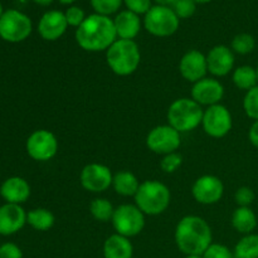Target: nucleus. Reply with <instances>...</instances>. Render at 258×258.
<instances>
[{
	"label": "nucleus",
	"instance_id": "obj_20",
	"mask_svg": "<svg viewBox=\"0 0 258 258\" xmlns=\"http://www.w3.org/2000/svg\"><path fill=\"white\" fill-rule=\"evenodd\" d=\"M116 33L120 39L134 40V38L139 34L141 29V22L138 14L125 10L117 14V17L113 20Z\"/></svg>",
	"mask_w": 258,
	"mask_h": 258
},
{
	"label": "nucleus",
	"instance_id": "obj_27",
	"mask_svg": "<svg viewBox=\"0 0 258 258\" xmlns=\"http://www.w3.org/2000/svg\"><path fill=\"white\" fill-rule=\"evenodd\" d=\"M90 211L91 214L93 216V218L97 219V221L108 222L112 219L115 209H113L112 204H111L107 199L97 198L91 203Z\"/></svg>",
	"mask_w": 258,
	"mask_h": 258
},
{
	"label": "nucleus",
	"instance_id": "obj_24",
	"mask_svg": "<svg viewBox=\"0 0 258 258\" xmlns=\"http://www.w3.org/2000/svg\"><path fill=\"white\" fill-rule=\"evenodd\" d=\"M27 223L37 231H48L54 224V216L45 208H37L27 213Z\"/></svg>",
	"mask_w": 258,
	"mask_h": 258
},
{
	"label": "nucleus",
	"instance_id": "obj_3",
	"mask_svg": "<svg viewBox=\"0 0 258 258\" xmlns=\"http://www.w3.org/2000/svg\"><path fill=\"white\" fill-rule=\"evenodd\" d=\"M106 59L113 73L128 76L140 64V50L134 40L117 39L106 50Z\"/></svg>",
	"mask_w": 258,
	"mask_h": 258
},
{
	"label": "nucleus",
	"instance_id": "obj_38",
	"mask_svg": "<svg viewBox=\"0 0 258 258\" xmlns=\"http://www.w3.org/2000/svg\"><path fill=\"white\" fill-rule=\"evenodd\" d=\"M248 138H249V141H251L252 145L258 148V120L254 121V122L252 123L251 128H249Z\"/></svg>",
	"mask_w": 258,
	"mask_h": 258
},
{
	"label": "nucleus",
	"instance_id": "obj_1",
	"mask_svg": "<svg viewBox=\"0 0 258 258\" xmlns=\"http://www.w3.org/2000/svg\"><path fill=\"white\" fill-rule=\"evenodd\" d=\"M116 33L113 20L110 17L92 14L76 30V40L82 49L87 52L107 50L116 42Z\"/></svg>",
	"mask_w": 258,
	"mask_h": 258
},
{
	"label": "nucleus",
	"instance_id": "obj_11",
	"mask_svg": "<svg viewBox=\"0 0 258 258\" xmlns=\"http://www.w3.org/2000/svg\"><path fill=\"white\" fill-rule=\"evenodd\" d=\"M202 125L212 138H223L232 128L231 112L221 103L209 106L203 115Z\"/></svg>",
	"mask_w": 258,
	"mask_h": 258
},
{
	"label": "nucleus",
	"instance_id": "obj_12",
	"mask_svg": "<svg viewBox=\"0 0 258 258\" xmlns=\"http://www.w3.org/2000/svg\"><path fill=\"white\" fill-rule=\"evenodd\" d=\"M113 176L110 169L102 164H88L81 173V184L92 193H101L112 185Z\"/></svg>",
	"mask_w": 258,
	"mask_h": 258
},
{
	"label": "nucleus",
	"instance_id": "obj_8",
	"mask_svg": "<svg viewBox=\"0 0 258 258\" xmlns=\"http://www.w3.org/2000/svg\"><path fill=\"white\" fill-rule=\"evenodd\" d=\"M111 221L117 234L127 238L138 236L145 227L144 213L138 207L131 204H122L117 207L113 212Z\"/></svg>",
	"mask_w": 258,
	"mask_h": 258
},
{
	"label": "nucleus",
	"instance_id": "obj_32",
	"mask_svg": "<svg viewBox=\"0 0 258 258\" xmlns=\"http://www.w3.org/2000/svg\"><path fill=\"white\" fill-rule=\"evenodd\" d=\"M203 258H236L234 257V252H232L224 244L219 243H212L211 246L207 248V251L204 252Z\"/></svg>",
	"mask_w": 258,
	"mask_h": 258
},
{
	"label": "nucleus",
	"instance_id": "obj_37",
	"mask_svg": "<svg viewBox=\"0 0 258 258\" xmlns=\"http://www.w3.org/2000/svg\"><path fill=\"white\" fill-rule=\"evenodd\" d=\"M0 258H23V252L15 243L7 242L0 246Z\"/></svg>",
	"mask_w": 258,
	"mask_h": 258
},
{
	"label": "nucleus",
	"instance_id": "obj_31",
	"mask_svg": "<svg viewBox=\"0 0 258 258\" xmlns=\"http://www.w3.org/2000/svg\"><path fill=\"white\" fill-rule=\"evenodd\" d=\"M196 7L197 4L193 0H175L171 5V9L179 19H186L196 13Z\"/></svg>",
	"mask_w": 258,
	"mask_h": 258
},
{
	"label": "nucleus",
	"instance_id": "obj_13",
	"mask_svg": "<svg viewBox=\"0 0 258 258\" xmlns=\"http://www.w3.org/2000/svg\"><path fill=\"white\" fill-rule=\"evenodd\" d=\"M194 199L201 204L218 203L224 193L223 183L214 175H203L196 180L191 188Z\"/></svg>",
	"mask_w": 258,
	"mask_h": 258
},
{
	"label": "nucleus",
	"instance_id": "obj_35",
	"mask_svg": "<svg viewBox=\"0 0 258 258\" xmlns=\"http://www.w3.org/2000/svg\"><path fill=\"white\" fill-rule=\"evenodd\" d=\"M236 203L238 207H249L254 201V191L248 186H241L236 191Z\"/></svg>",
	"mask_w": 258,
	"mask_h": 258
},
{
	"label": "nucleus",
	"instance_id": "obj_40",
	"mask_svg": "<svg viewBox=\"0 0 258 258\" xmlns=\"http://www.w3.org/2000/svg\"><path fill=\"white\" fill-rule=\"evenodd\" d=\"M34 2L39 5H48L52 3V0H34Z\"/></svg>",
	"mask_w": 258,
	"mask_h": 258
},
{
	"label": "nucleus",
	"instance_id": "obj_30",
	"mask_svg": "<svg viewBox=\"0 0 258 258\" xmlns=\"http://www.w3.org/2000/svg\"><path fill=\"white\" fill-rule=\"evenodd\" d=\"M91 4L95 9L96 14L108 17L120 9L122 0H91Z\"/></svg>",
	"mask_w": 258,
	"mask_h": 258
},
{
	"label": "nucleus",
	"instance_id": "obj_26",
	"mask_svg": "<svg viewBox=\"0 0 258 258\" xmlns=\"http://www.w3.org/2000/svg\"><path fill=\"white\" fill-rule=\"evenodd\" d=\"M236 258H258V234H246L234 247Z\"/></svg>",
	"mask_w": 258,
	"mask_h": 258
},
{
	"label": "nucleus",
	"instance_id": "obj_2",
	"mask_svg": "<svg viewBox=\"0 0 258 258\" xmlns=\"http://www.w3.org/2000/svg\"><path fill=\"white\" fill-rule=\"evenodd\" d=\"M175 243L186 256H203L212 244L211 227L201 217H184L176 226Z\"/></svg>",
	"mask_w": 258,
	"mask_h": 258
},
{
	"label": "nucleus",
	"instance_id": "obj_4",
	"mask_svg": "<svg viewBox=\"0 0 258 258\" xmlns=\"http://www.w3.org/2000/svg\"><path fill=\"white\" fill-rule=\"evenodd\" d=\"M135 203L144 214L158 216L165 212L170 204V190L160 181L146 180L139 186Z\"/></svg>",
	"mask_w": 258,
	"mask_h": 258
},
{
	"label": "nucleus",
	"instance_id": "obj_28",
	"mask_svg": "<svg viewBox=\"0 0 258 258\" xmlns=\"http://www.w3.org/2000/svg\"><path fill=\"white\" fill-rule=\"evenodd\" d=\"M256 47V40L248 33L237 34L232 40V50L238 54H248Z\"/></svg>",
	"mask_w": 258,
	"mask_h": 258
},
{
	"label": "nucleus",
	"instance_id": "obj_22",
	"mask_svg": "<svg viewBox=\"0 0 258 258\" xmlns=\"http://www.w3.org/2000/svg\"><path fill=\"white\" fill-rule=\"evenodd\" d=\"M232 226L242 234H251L257 227V217L249 207H238L232 214Z\"/></svg>",
	"mask_w": 258,
	"mask_h": 258
},
{
	"label": "nucleus",
	"instance_id": "obj_19",
	"mask_svg": "<svg viewBox=\"0 0 258 258\" xmlns=\"http://www.w3.org/2000/svg\"><path fill=\"white\" fill-rule=\"evenodd\" d=\"M0 196L7 203L20 206L29 198L30 186L25 179L20 178V176H12L2 184Z\"/></svg>",
	"mask_w": 258,
	"mask_h": 258
},
{
	"label": "nucleus",
	"instance_id": "obj_18",
	"mask_svg": "<svg viewBox=\"0 0 258 258\" xmlns=\"http://www.w3.org/2000/svg\"><path fill=\"white\" fill-rule=\"evenodd\" d=\"M207 66H208V71L213 76H217V77L227 76L233 70V50L229 49L226 45H216L209 50L207 55Z\"/></svg>",
	"mask_w": 258,
	"mask_h": 258
},
{
	"label": "nucleus",
	"instance_id": "obj_14",
	"mask_svg": "<svg viewBox=\"0 0 258 258\" xmlns=\"http://www.w3.org/2000/svg\"><path fill=\"white\" fill-rule=\"evenodd\" d=\"M223 86L214 78H203L194 83L191 88V98L201 106L218 105L223 98Z\"/></svg>",
	"mask_w": 258,
	"mask_h": 258
},
{
	"label": "nucleus",
	"instance_id": "obj_16",
	"mask_svg": "<svg viewBox=\"0 0 258 258\" xmlns=\"http://www.w3.org/2000/svg\"><path fill=\"white\" fill-rule=\"evenodd\" d=\"M27 223V213L19 204L5 203L0 207V234L12 236Z\"/></svg>",
	"mask_w": 258,
	"mask_h": 258
},
{
	"label": "nucleus",
	"instance_id": "obj_9",
	"mask_svg": "<svg viewBox=\"0 0 258 258\" xmlns=\"http://www.w3.org/2000/svg\"><path fill=\"white\" fill-rule=\"evenodd\" d=\"M146 145L153 153L160 155L176 153L180 146V133L170 125L156 126L149 133Z\"/></svg>",
	"mask_w": 258,
	"mask_h": 258
},
{
	"label": "nucleus",
	"instance_id": "obj_29",
	"mask_svg": "<svg viewBox=\"0 0 258 258\" xmlns=\"http://www.w3.org/2000/svg\"><path fill=\"white\" fill-rule=\"evenodd\" d=\"M243 108L249 118H253L254 121L258 120V85L247 91L243 100Z\"/></svg>",
	"mask_w": 258,
	"mask_h": 258
},
{
	"label": "nucleus",
	"instance_id": "obj_42",
	"mask_svg": "<svg viewBox=\"0 0 258 258\" xmlns=\"http://www.w3.org/2000/svg\"><path fill=\"white\" fill-rule=\"evenodd\" d=\"M59 3H62V4L67 5V4H72V3H75L76 0H58Z\"/></svg>",
	"mask_w": 258,
	"mask_h": 258
},
{
	"label": "nucleus",
	"instance_id": "obj_45",
	"mask_svg": "<svg viewBox=\"0 0 258 258\" xmlns=\"http://www.w3.org/2000/svg\"><path fill=\"white\" fill-rule=\"evenodd\" d=\"M256 71H257V77H258V66H257V68H256Z\"/></svg>",
	"mask_w": 258,
	"mask_h": 258
},
{
	"label": "nucleus",
	"instance_id": "obj_41",
	"mask_svg": "<svg viewBox=\"0 0 258 258\" xmlns=\"http://www.w3.org/2000/svg\"><path fill=\"white\" fill-rule=\"evenodd\" d=\"M196 4H207V3L212 2V0H193Z\"/></svg>",
	"mask_w": 258,
	"mask_h": 258
},
{
	"label": "nucleus",
	"instance_id": "obj_21",
	"mask_svg": "<svg viewBox=\"0 0 258 258\" xmlns=\"http://www.w3.org/2000/svg\"><path fill=\"white\" fill-rule=\"evenodd\" d=\"M134 247L127 237L121 234H112L103 244L105 258H133Z\"/></svg>",
	"mask_w": 258,
	"mask_h": 258
},
{
	"label": "nucleus",
	"instance_id": "obj_23",
	"mask_svg": "<svg viewBox=\"0 0 258 258\" xmlns=\"http://www.w3.org/2000/svg\"><path fill=\"white\" fill-rule=\"evenodd\" d=\"M112 185L115 188L116 193L123 197H135L138 193L139 183L138 178L134 175L130 171H120V173L115 174L112 180Z\"/></svg>",
	"mask_w": 258,
	"mask_h": 258
},
{
	"label": "nucleus",
	"instance_id": "obj_6",
	"mask_svg": "<svg viewBox=\"0 0 258 258\" xmlns=\"http://www.w3.org/2000/svg\"><path fill=\"white\" fill-rule=\"evenodd\" d=\"M144 25L155 37H169L179 28V18L169 7L155 5L145 14Z\"/></svg>",
	"mask_w": 258,
	"mask_h": 258
},
{
	"label": "nucleus",
	"instance_id": "obj_43",
	"mask_svg": "<svg viewBox=\"0 0 258 258\" xmlns=\"http://www.w3.org/2000/svg\"><path fill=\"white\" fill-rule=\"evenodd\" d=\"M4 14V10H3V7H2V3H0V18H2V15Z\"/></svg>",
	"mask_w": 258,
	"mask_h": 258
},
{
	"label": "nucleus",
	"instance_id": "obj_5",
	"mask_svg": "<svg viewBox=\"0 0 258 258\" xmlns=\"http://www.w3.org/2000/svg\"><path fill=\"white\" fill-rule=\"evenodd\" d=\"M203 110L193 98H179L168 110V121L178 133H188L198 127L203 121Z\"/></svg>",
	"mask_w": 258,
	"mask_h": 258
},
{
	"label": "nucleus",
	"instance_id": "obj_10",
	"mask_svg": "<svg viewBox=\"0 0 258 258\" xmlns=\"http://www.w3.org/2000/svg\"><path fill=\"white\" fill-rule=\"evenodd\" d=\"M58 141L48 130H37L28 138V155L37 161L50 160L57 154Z\"/></svg>",
	"mask_w": 258,
	"mask_h": 258
},
{
	"label": "nucleus",
	"instance_id": "obj_25",
	"mask_svg": "<svg viewBox=\"0 0 258 258\" xmlns=\"http://www.w3.org/2000/svg\"><path fill=\"white\" fill-rule=\"evenodd\" d=\"M232 78H233V83L239 90L249 91L251 88L256 87L258 82L257 71L251 66H241L236 68Z\"/></svg>",
	"mask_w": 258,
	"mask_h": 258
},
{
	"label": "nucleus",
	"instance_id": "obj_36",
	"mask_svg": "<svg viewBox=\"0 0 258 258\" xmlns=\"http://www.w3.org/2000/svg\"><path fill=\"white\" fill-rule=\"evenodd\" d=\"M125 5L135 14H146L151 9V0H125Z\"/></svg>",
	"mask_w": 258,
	"mask_h": 258
},
{
	"label": "nucleus",
	"instance_id": "obj_17",
	"mask_svg": "<svg viewBox=\"0 0 258 258\" xmlns=\"http://www.w3.org/2000/svg\"><path fill=\"white\" fill-rule=\"evenodd\" d=\"M67 27L68 23L64 13L58 12V10H50L40 18L39 24H38V32L43 39L52 42V40L59 39L67 30Z\"/></svg>",
	"mask_w": 258,
	"mask_h": 258
},
{
	"label": "nucleus",
	"instance_id": "obj_34",
	"mask_svg": "<svg viewBox=\"0 0 258 258\" xmlns=\"http://www.w3.org/2000/svg\"><path fill=\"white\" fill-rule=\"evenodd\" d=\"M66 19H67L68 25L71 27L78 28L83 22H85V12H83L81 8L78 7H70L67 9V12L64 13Z\"/></svg>",
	"mask_w": 258,
	"mask_h": 258
},
{
	"label": "nucleus",
	"instance_id": "obj_33",
	"mask_svg": "<svg viewBox=\"0 0 258 258\" xmlns=\"http://www.w3.org/2000/svg\"><path fill=\"white\" fill-rule=\"evenodd\" d=\"M181 161H183L181 155H179L178 153H171L164 156L160 163V166L165 173H174L181 165Z\"/></svg>",
	"mask_w": 258,
	"mask_h": 258
},
{
	"label": "nucleus",
	"instance_id": "obj_15",
	"mask_svg": "<svg viewBox=\"0 0 258 258\" xmlns=\"http://www.w3.org/2000/svg\"><path fill=\"white\" fill-rule=\"evenodd\" d=\"M179 71L186 81L194 83L198 82V81L206 78L207 72H208L207 57L199 50H189L180 59Z\"/></svg>",
	"mask_w": 258,
	"mask_h": 258
},
{
	"label": "nucleus",
	"instance_id": "obj_44",
	"mask_svg": "<svg viewBox=\"0 0 258 258\" xmlns=\"http://www.w3.org/2000/svg\"><path fill=\"white\" fill-rule=\"evenodd\" d=\"M185 258H203L202 256H186Z\"/></svg>",
	"mask_w": 258,
	"mask_h": 258
},
{
	"label": "nucleus",
	"instance_id": "obj_39",
	"mask_svg": "<svg viewBox=\"0 0 258 258\" xmlns=\"http://www.w3.org/2000/svg\"><path fill=\"white\" fill-rule=\"evenodd\" d=\"M158 3V5H161V7H169L171 8V5L174 4L175 0H155Z\"/></svg>",
	"mask_w": 258,
	"mask_h": 258
},
{
	"label": "nucleus",
	"instance_id": "obj_7",
	"mask_svg": "<svg viewBox=\"0 0 258 258\" xmlns=\"http://www.w3.org/2000/svg\"><path fill=\"white\" fill-rule=\"evenodd\" d=\"M32 33V20L22 12L9 9L0 18V37L10 43H19Z\"/></svg>",
	"mask_w": 258,
	"mask_h": 258
}]
</instances>
